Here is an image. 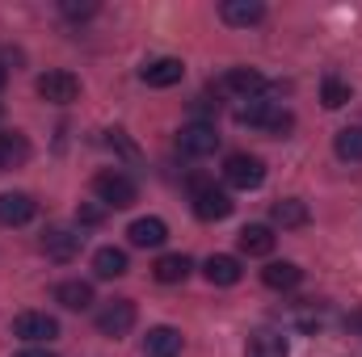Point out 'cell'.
Returning a JSON list of instances; mask_svg holds the SVG:
<instances>
[{
    "label": "cell",
    "mask_w": 362,
    "mask_h": 357,
    "mask_svg": "<svg viewBox=\"0 0 362 357\" xmlns=\"http://www.w3.org/2000/svg\"><path fill=\"white\" fill-rule=\"evenodd\" d=\"M93 193H97V202H105L110 210H127V206L139 202V185L127 177V173H118V169L97 173V177H93Z\"/></svg>",
    "instance_id": "1"
},
{
    "label": "cell",
    "mask_w": 362,
    "mask_h": 357,
    "mask_svg": "<svg viewBox=\"0 0 362 357\" xmlns=\"http://www.w3.org/2000/svg\"><path fill=\"white\" fill-rule=\"evenodd\" d=\"M223 181L232 189H257L266 181V160L262 156H249V152H236L223 160Z\"/></svg>",
    "instance_id": "2"
},
{
    "label": "cell",
    "mask_w": 362,
    "mask_h": 357,
    "mask_svg": "<svg viewBox=\"0 0 362 357\" xmlns=\"http://www.w3.org/2000/svg\"><path fill=\"white\" fill-rule=\"evenodd\" d=\"M13 337H21L25 345H51L59 337V320L47 311H21L13 320Z\"/></svg>",
    "instance_id": "3"
},
{
    "label": "cell",
    "mask_w": 362,
    "mask_h": 357,
    "mask_svg": "<svg viewBox=\"0 0 362 357\" xmlns=\"http://www.w3.org/2000/svg\"><path fill=\"white\" fill-rule=\"evenodd\" d=\"M215 147H219V135H215L211 122H189V126H181L177 131V152L181 156H189V160L215 156Z\"/></svg>",
    "instance_id": "4"
},
{
    "label": "cell",
    "mask_w": 362,
    "mask_h": 357,
    "mask_svg": "<svg viewBox=\"0 0 362 357\" xmlns=\"http://www.w3.org/2000/svg\"><path fill=\"white\" fill-rule=\"evenodd\" d=\"M135 315H139V311H135L131 298H114V303H105V307L97 311V332L118 341V337H127V332L135 328Z\"/></svg>",
    "instance_id": "5"
},
{
    "label": "cell",
    "mask_w": 362,
    "mask_h": 357,
    "mask_svg": "<svg viewBox=\"0 0 362 357\" xmlns=\"http://www.w3.org/2000/svg\"><path fill=\"white\" fill-rule=\"evenodd\" d=\"M262 89H266V76L257 68H232L215 80V92H228V97H240V101L262 97Z\"/></svg>",
    "instance_id": "6"
},
{
    "label": "cell",
    "mask_w": 362,
    "mask_h": 357,
    "mask_svg": "<svg viewBox=\"0 0 362 357\" xmlns=\"http://www.w3.org/2000/svg\"><path fill=\"white\" fill-rule=\"evenodd\" d=\"M81 248H85V236L72 231V227H47V236H42V253H47V261L68 265V261L81 257Z\"/></svg>",
    "instance_id": "7"
},
{
    "label": "cell",
    "mask_w": 362,
    "mask_h": 357,
    "mask_svg": "<svg viewBox=\"0 0 362 357\" xmlns=\"http://www.w3.org/2000/svg\"><path fill=\"white\" fill-rule=\"evenodd\" d=\"M34 89H38V97H42L47 105H72V101L81 97V80H76L72 72H42Z\"/></svg>",
    "instance_id": "8"
},
{
    "label": "cell",
    "mask_w": 362,
    "mask_h": 357,
    "mask_svg": "<svg viewBox=\"0 0 362 357\" xmlns=\"http://www.w3.org/2000/svg\"><path fill=\"white\" fill-rule=\"evenodd\" d=\"M232 210H236V202H232V193H228V189L202 185V189L194 193V214H198L202 223H219V219H228Z\"/></svg>",
    "instance_id": "9"
},
{
    "label": "cell",
    "mask_w": 362,
    "mask_h": 357,
    "mask_svg": "<svg viewBox=\"0 0 362 357\" xmlns=\"http://www.w3.org/2000/svg\"><path fill=\"white\" fill-rule=\"evenodd\" d=\"M38 214V202L30 193H0V227H25Z\"/></svg>",
    "instance_id": "10"
},
{
    "label": "cell",
    "mask_w": 362,
    "mask_h": 357,
    "mask_svg": "<svg viewBox=\"0 0 362 357\" xmlns=\"http://www.w3.org/2000/svg\"><path fill=\"white\" fill-rule=\"evenodd\" d=\"M181 76H185L181 59H152V63L139 68V80L148 89H173V85H181Z\"/></svg>",
    "instance_id": "11"
},
{
    "label": "cell",
    "mask_w": 362,
    "mask_h": 357,
    "mask_svg": "<svg viewBox=\"0 0 362 357\" xmlns=\"http://www.w3.org/2000/svg\"><path fill=\"white\" fill-rule=\"evenodd\" d=\"M127 240H131V248H160L169 240V227H165V219L148 214V219H135L127 227Z\"/></svg>",
    "instance_id": "12"
},
{
    "label": "cell",
    "mask_w": 362,
    "mask_h": 357,
    "mask_svg": "<svg viewBox=\"0 0 362 357\" xmlns=\"http://www.w3.org/2000/svg\"><path fill=\"white\" fill-rule=\"evenodd\" d=\"M245 357H291V345H286L282 332L257 328V332H249V341H245Z\"/></svg>",
    "instance_id": "13"
},
{
    "label": "cell",
    "mask_w": 362,
    "mask_h": 357,
    "mask_svg": "<svg viewBox=\"0 0 362 357\" xmlns=\"http://www.w3.org/2000/svg\"><path fill=\"white\" fill-rule=\"evenodd\" d=\"M181 345H185V337L169 324L148 328V337H144V353L148 357H181Z\"/></svg>",
    "instance_id": "14"
},
{
    "label": "cell",
    "mask_w": 362,
    "mask_h": 357,
    "mask_svg": "<svg viewBox=\"0 0 362 357\" xmlns=\"http://www.w3.org/2000/svg\"><path fill=\"white\" fill-rule=\"evenodd\" d=\"M219 17H223L228 25L249 30V25H257V21L266 17V4H262V0H223V4H219Z\"/></svg>",
    "instance_id": "15"
},
{
    "label": "cell",
    "mask_w": 362,
    "mask_h": 357,
    "mask_svg": "<svg viewBox=\"0 0 362 357\" xmlns=\"http://www.w3.org/2000/svg\"><path fill=\"white\" fill-rule=\"evenodd\" d=\"M270 219L282 231H295V227H308L312 210H308V202H299V198H278L270 206Z\"/></svg>",
    "instance_id": "16"
},
{
    "label": "cell",
    "mask_w": 362,
    "mask_h": 357,
    "mask_svg": "<svg viewBox=\"0 0 362 357\" xmlns=\"http://www.w3.org/2000/svg\"><path fill=\"white\" fill-rule=\"evenodd\" d=\"M240 261L236 257H228V253H215V257H206L202 261V277L211 282V286H236L240 282Z\"/></svg>",
    "instance_id": "17"
},
{
    "label": "cell",
    "mask_w": 362,
    "mask_h": 357,
    "mask_svg": "<svg viewBox=\"0 0 362 357\" xmlns=\"http://www.w3.org/2000/svg\"><path fill=\"white\" fill-rule=\"evenodd\" d=\"M55 303L68 307V311H89L93 307V282H81V277H68L55 286Z\"/></svg>",
    "instance_id": "18"
},
{
    "label": "cell",
    "mask_w": 362,
    "mask_h": 357,
    "mask_svg": "<svg viewBox=\"0 0 362 357\" xmlns=\"http://www.w3.org/2000/svg\"><path fill=\"white\" fill-rule=\"evenodd\" d=\"M189 269H194V261H189L185 253H165V257L152 265V277H156L160 286H177V282L189 277Z\"/></svg>",
    "instance_id": "19"
},
{
    "label": "cell",
    "mask_w": 362,
    "mask_h": 357,
    "mask_svg": "<svg viewBox=\"0 0 362 357\" xmlns=\"http://www.w3.org/2000/svg\"><path fill=\"white\" fill-rule=\"evenodd\" d=\"M240 253L245 257H270L274 253V231L266 223H249V227H240Z\"/></svg>",
    "instance_id": "20"
},
{
    "label": "cell",
    "mask_w": 362,
    "mask_h": 357,
    "mask_svg": "<svg viewBox=\"0 0 362 357\" xmlns=\"http://www.w3.org/2000/svg\"><path fill=\"white\" fill-rule=\"evenodd\" d=\"M278 109H282V105L253 97V101H245V105L236 109V122H240V126H257V131H270V122H274V114H278Z\"/></svg>",
    "instance_id": "21"
},
{
    "label": "cell",
    "mask_w": 362,
    "mask_h": 357,
    "mask_svg": "<svg viewBox=\"0 0 362 357\" xmlns=\"http://www.w3.org/2000/svg\"><path fill=\"white\" fill-rule=\"evenodd\" d=\"M25 160H30L25 135H21V131H0V173H4V169H17V164H25Z\"/></svg>",
    "instance_id": "22"
},
{
    "label": "cell",
    "mask_w": 362,
    "mask_h": 357,
    "mask_svg": "<svg viewBox=\"0 0 362 357\" xmlns=\"http://www.w3.org/2000/svg\"><path fill=\"white\" fill-rule=\"evenodd\" d=\"M262 282L270 290H295L303 282V269L295 265V261H270V265L262 269Z\"/></svg>",
    "instance_id": "23"
},
{
    "label": "cell",
    "mask_w": 362,
    "mask_h": 357,
    "mask_svg": "<svg viewBox=\"0 0 362 357\" xmlns=\"http://www.w3.org/2000/svg\"><path fill=\"white\" fill-rule=\"evenodd\" d=\"M127 253H122V248H114V244H105V248H97V253H93V273H97V277H105V282H110V277H122V273H127Z\"/></svg>",
    "instance_id": "24"
},
{
    "label": "cell",
    "mask_w": 362,
    "mask_h": 357,
    "mask_svg": "<svg viewBox=\"0 0 362 357\" xmlns=\"http://www.w3.org/2000/svg\"><path fill=\"white\" fill-rule=\"evenodd\" d=\"M333 152L346 164H362V126H341L337 139H333Z\"/></svg>",
    "instance_id": "25"
},
{
    "label": "cell",
    "mask_w": 362,
    "mask_h": 357,
    "mask_svg": "<svg viewBox=\"0 0 362 357\" xmlns=\"http://www.w3.org/2000/svg\"><path fill=\"white\" fill-rule=\"evenodd\" d=\"M350 97H354V89H350L341 76H325V85H320L325 109H341V105H350Z\"/></svg>",
    "instance_id": "26"
},
{
    "label": "cell",
    "mask_w": 362,
    "mask_h": 357,
    "mask_svg": "<svg viewBox=\"0 0 362 357\" xmlns=\"http://www.w3.org/2000/svg\"><path fill=\"white\" fill-rule=\"evenodd\" d=\"M101 219H105L101 206H76V223H81V227H97Z\"/></svg>",
    "instance_id": "27"
},
{
    "label": "cell",
    "mask_w": 362,
    "mask_h": 357,
    "mask_svg": "<svg viewBox=\"0 0 362 357\" xmlns=\"http://www.w3.org/2000/svg\"><path fill=\"white\" fill-rule=\"evenodd\" d=\"M93 4H64V17H93Z\"/></svg>",
    "instance_id": "28"
},
{
    "label": "cell",
    "mask_w": 362,
    "mask_h": 357,
    "mask_svg": "<svg viewBox=\"0 0 362 357\" xmlns=\"http://www.w3.org/2000/svg\"><path fill=\"white\" fill-rule=\"evenodd\" d=\"M13 357H55V353L42 349V345H30V349H21V353H13Z\"/></svg>",
    "instance_id": "29"
},
{
    "label": "cell",
    "mask_w": 362,
    "mask_h": 357,
    "mask_svg": "<svg viewBox=\"0 0 362 357\" xmlns=\"http://www.w3.org/2000/svg\"><path fill=\"white\" fill-rule=\"evenodd\" d=\"M4 85H8V68L0 63V92H4Z\"/></svg>",
    "instance_id": "30"
}]
</instances>
